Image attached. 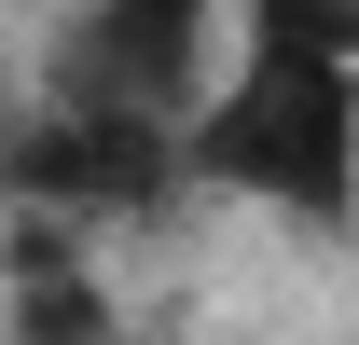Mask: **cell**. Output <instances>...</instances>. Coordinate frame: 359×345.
Returning a JSON list of instances; mask_svg holds the SVG:
<instances>
[{
  "instance_id": "obj_1",
  "label": "cell",
  "mask_w": 359,
  "mask_h": 345,
  "mask_svg": "<svg viewBox=\"0 0 359 345\" xmlns=\"http://www.w3.org/2000/svg\"><path fill=\"white\" fill-rule=\"evenodd\" d=\"M194 166L222 180V194L290 208V221H346L359 208V69H276V55H249L208 97Z\"/></svg>"
},
{
  "instance_id": "obj_2",
  "label": "cell",
  "mask_w": 359,
  "mask_h": 345,
  "mask_svg": "<svg viewBox=\"0 0 359 345\" xmlns=\"http://www.w3.org/2000/svg\"><path fill=\"white\" fill-rule=\"evenodd\" d=\"M208 69V0H97L83 28H69V69L55 97L69 111H138V125H166L180 97Z\"/></svg>"
},
{
  "instance_id": "obj_3",
  "label": "cell",
  "mask_w": 359,
  "mask_h": 345,
  "mask_svg": "<svg viewBox=\"0 0 359 345\" xmlns=\"http://www.w3.org/2000/svg\"><path fill=\"white\" fill-rule=\"evenodd\" d=\"M14 180H28V221L42 208H83V221L152 208V194H166V125H138V111H69V97H55L42 125H28V152H14Z\"/></svg>"
},
{
  "instance_id": "obj_4",
  "label": "cell",
  "mask_w": 359,
  "mask_h": 345,
  "mask_svg": "<svg viewBox=\"0 0 359 345\" xmlns=\"http://www.w3.org/2000/svg\"><path fill=\"white\" fill-rule=\"evenodd\" d=\"M14 345H97V290L69 276L55 221H14Z\"/></svg>"
},
{
  "instance_id": "obj_5",
  "label": "cell",
  "mask_w": 359,
  "mask_h": 345,
  "mask_svg": "<svg viewBox=\"0 0 359 345\" xmlns=\"http://www.w3.org/2000/svg\"><path fill=\"white\" fill-rule=\"evenodd\" d=\"M249 55H276V69H359V0H249Z\"/></svg>"
}]
</instances>
